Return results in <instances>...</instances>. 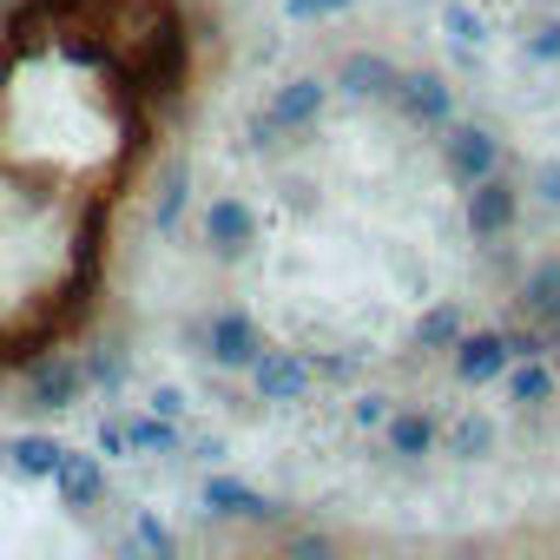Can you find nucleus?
Returning a JSON list of instances; mask_svg holds the SVG:
<instances>
[{"label": "nucleus", "instance_id": "obj_27", "mask_svg": "<svg viewBox=\"0 0 560 560\" xmlns=\"http://www.w3.org/2000/svg\"><path fill=\"white\" fill-rule=\"evenodd\" d=\"M350 422H357V429H383V422H389V396H376V389L357 396V402H350Z\"/></svg>", "mask_w": 560, "mask_h": 560}, {"label": "nucleus", "instance_id": "obj_32", "mask_svg": "<svg viewBox=\"0 0 560 560\" xmlns=\"http://www.w3.org/2000/svg\"><path fill=\"white\" fill-rule=\"evenodd\" d=\"M152 416H185V389H152Z\"/></svg>", "mask_w": 560, "mask_h": 560}, {"label": "nucleus", "instance_id": "obj_15", "mask_svg": "<svg viewBox=\"0 0 560 560\" xmlns=\"http://www.w3.org/2000/svg\"><path fill=\"white\" fill-rule=\"evenodd\" d=\"M383 435H389V455L396 462H422L429 448H435V416L429 409H389V422H383Z\"/></svg>", "mask_w": 560, "mask_h": 560}, {"label": "nucleus", "instance_id": "obj_4", "mask_svg": "<svg viewBox=\"0 0 560 560\" xmlns=\"http://www.w3.org/2000/svg\"><path fill=\"white\" fill-rule=\"evenodd\" d=\"M442 165H448V178H455V185H475V178L501 172V139H494L488 126H455V119H448Z\"/></svg>", "mask_w": 560, "mask_h": 560}, {"label": "nucleus", "instance_id": "obj_18", "mask_svg": "<svg viewBox=\"0 0 560 560\" xmlns=\"http://www.w3.org/2000/svg\"><path fill=\"white\" fill-rule=\"evenodd\" d=\"M462 330H468V317H462L455 304H435V311L416 317V337H409V343H416V350H455Z\"/></svg>", "mask_w": 560, "mask_h": 560}, {"label": "nucleus", "instance_id": "obj_1", "mask_svg": "<svg viewBox=\"0 0 560 560\" xmlns=\"http://www.w3.org/2000/svg\"><path fill=\"white\" fill-rule=\"evenodd\" d=\"M185 80H191V34H185V14L172 8V0H159L145 34L126 54V86H139L145 106H178Z\"/></svg>", "mask_w": 560, "mask_h": 560}, {"label": "nucleus", "instance_id": "obj_14", "mask_svg": "<svg viewBox=\"0 0 560 560\" xmlns=\"http://www.w3.org/2000/svg\"><path fill=\"white\" fill-rule=\"evenodd\" d=\"M54 494H60L67 508H93V501L106 494V462H100V455L67 448V462L54 468Z\"/></svg>", "mask_w": 560, "mask_h": 560}, {"label": "nucleus", "instance_id": "obj_11", "mask_svg": "<svg viewBox=\"0 0 560 560\" xmlns=\"http://www.w3.org/2000/svg\"><path fill=\"white\" fill-rule=\"evenodd\" d=\"M205 514H218V521H277L284 508L257 488H244V481H231V475H211L205 481Z\"/></svg>", "mask_w": 560, "mask_h": 560}, {"label": "nucleus", "instance_id": "obj_20", "mask_svg": "<svg viewBox=\"0 0 560 560\" xmlns=\"http://www.w3.org/2000/svg\"><path fill=\"white\" fill-rule=\"evenodd\" d=\"M126 442H132L139 455H178V448H185V435H178L172 416H139V422H126Z\"/></svg>", "mask_w": 560, "mask_h": 560}, {"label": "nucleus", "instance_id": "obj_24", "mask_svg": "<svg viewBox=\"0 0 560 560\" xmlns=\"http://www.w3.org/2000/svg\"><path fill=\"white\" fill-rule=\"evenodd\" d=\"M132 540H139L145 553H159V560H172V553H178V534H172L159 514H139V521H132Z\"/></svg>", "mask_w": 560, "mask_h": 560}, {"label": "nucleus", "instance_id": "obj_9", "mask_svg": "<svg viewBox=\"0 0 560 560\" xmlns=\"http://www.w3.org/2000/svg\"><path fill=\"white\" fill-rule=\"evenodd\" d=\"M448 357H455V376H462L468 389H481V383H501V376H508V363H514V357H508V337H501V330H475V337L462 330Z\"/></svg>", "mask_w": 560, "mask_h": 560}, {"label": "nucleus", "instance_id": "obj_26", "mask_svg": "<svg viewBox=\"0 0 560 560\" xmlns=\"http://www.w3.org/2000/svg\"><path fill=\"white\" fill-rule=\"evenodd\" d=\"M27 8H34V21H80V14L106 8V0H27Z\"/></svg>", "mask_w": 560, "mask_h": 560}, {"label": "nucleus", "instance_id": "obj_30", "mask_svg": "<svg viewBox=\"0 0 560 560\" xmlns=\"http://www.w3.org/2000/svg\"><path fill=\"white\" fill-rule=\"evenodd\" d=\"M527 60H560V21H547V27L527 40Z\"/></svg>", "mask_w": 560, "mask_h": 560}, {"label": "nucleus", "instance_id": "obj_10", "mask_svg": "<svg viewBox=\"0 0 560 560\" xmlns=\"http://www.w3.org/2000/svg\"><path fill=\"white\" fill-rule=\"evenodd\" d=\"M514 304H521V317H527V324H540L547 337L560 330V257H540V264L521 277Z\"/></svg>", "mask_w": 560, "mask_h": 560}, {"label": "nucleus", "instance_id": "obj_36", "mask_svg": "<svg viewBox=\"0 0 560 560\" xmlns=\"http://www.w3.org/2000/svg\"><path fill=\"white\" fill-rule=\"evenodd\" d=\"M553 350H560V330H553Z\"/></svg>", "mask_w": 560, "mask_h": 560}, {"label": "nucleus", "instance_id": "obj_3", "mask_svg": "<svg viewBox=\"0 0 560 560\" xmlns=\"http://www.w3.org/2000/svg\"><path fill=\"white\" fill-rule=\"evenodd\" d=\"M514 218H521V185H514V178L488 172V178H475V185H468V231H475L481 244L508 237V231H514Z\"/></svg>", "mask_w": 560, "mask_h": 560}, {"label": "nucleus", "instance_id": "obj_23", "mask_svg": "<svg viewBox=\"0 0 560 560\" xmlns=\"http://www.w3.org/2000/svg\"><path fill=\"white\" fill-rule=\"evenodd\" d=\"M501 337H508V357H514V363H527V357H547V350H553V337H547L540 324H527V317H521V324H508Z\"/></svg>", "mask_w": 560, "mask_h": 560}, {"label": "nucleus", "instance_id": "obj_6", "mask_svg": "<svg viewBox=\"0 0 560 560\" xmlns=\"http://www.w3.org/2000/svg\"><path fill=\"white\" fill-rule=\"evenodd\" d=\"M205 244H211V257L237 264V257L257 244V211H250L244 198H211V205H205Z\"/></svg>", "mask_w": 560, "mask_h": 560}, {"label": "nucleus", "instance_id": "obj_21", "mask_svg": "<svg viewBox=\"0 0 560 560\" xmlns=\"http://www.w3.org/2000/svg\"><path fill=\"white\" fill-rule=\"evenodd\" d=\"M126 376H132V357H126V343H100V350L86 357V383H93V389L119 396V389H126Z\"/></svg>", "mask_w": 560, "mask_h": 560}, {"label": "nucleus", "instance_id": "obj_35", "mask_svg": "<svg viewBox=\"0 0 560 560\" xmlns=\"http://www.w3.org/2000/svg\"><path fill=\"white\" fill-rule=\"evenodd\" d=\"M0 34H8V8H0Z\"/></svg>", "mask_w": 560, "mask_h": 560}, {"label": "nucleus", "instance_id": "obj_8", "mask_svg": "<svg viewBox=\"0 0 560 560\" xmlns=\"http://www.w3.org/2000/svg\"><path fill=\"white\" fill-rule=\"evenodd\" d=\"M205 343H211V363H218V370H250V363L264 357V330H257L244 311H218L211 330H205Z\"/></svg>", "mask_w": 560, "mask_h": 560}, {"label": "nucleus", "instance_id": "obj_12", "mask_svg": "<svg viewBox=\"0 0 560 560\" xmlns=\"http://www.w3.org/2000/svg\"><path fill=\"white\" fill-rule=\"evenodd\" d=\"M324 106H330V86L304 73V80H291V86H277L270 119L284 126V132H304V126H317V119H324Z\"/></svg>", "mask_w": 560, "mask_h": 560}, {"label": "nucleus", "instance_id": "obj_29", "mask_svg": "<svg viewBox=\"0 0 560 560\" xmlns=\"http://www.w3.org/2000/svg\"><path fill=\"white\" fill-rule=\"evenodd\" d=\"M350 0H284V14L291 21H330V14H343Z\"/></svg>", "mask_w": 560, "mask_h": 560}, {"label": "nucleus", "instance_id": "obj_22", "mask_svg": "<svg viewBox=\"0 0 560 560\" xmlns=\"http://www.w3.org/2000/svg\"><path fill=\"white\" fill-rule=\"evenodd\" d=\"M448 455H462V462L494 455V422H488V416H462V422L448 429Z\"/></svg>", "mask_w": 560, "mask_h": 560}, {"label": "nucleus", "instance_id": "obj_25", "mask_svg": "<svg viewBox=\"0 0 560 560\" xmlns=\"http://www.w3.org/2000/svg\"><path fill=\"white\" fill-rule=\"evenodd\" d=\"M442 27H448V40H462V47H475L488 27H481V14H468L462 8V0H448V8H442Z\"/></svg>", "mask_w": 560, "mask_h": 560}, {"label": "nucleus", "instance_id": "obj_17", "mask_svg": "<svg viewBox=\"0 0 560 560\" xmlns=\"http://www.w3.org/2000/svg\"><path fill=\"white\" fill-rule=\"evenodd\" d=\"M8 462H14L27 481H54V468L67 462V442H54V435H14V442H8Z\"/></svg>", "mask_w": 560, "mask_h": 560}, {"label": "nucleus", "instance_id": "obj_37", "mask_svg": "<svg viewBox=\"0 0 560 560\" xmlns=\"http://www.w3.org/2000/svg\"><path fill=\"white\" fill-rule=\"evenodd\" d=\"M0 8H14V0H0Z\"/></svg>", "mask_w": 560, "mask_h": 560}, {"label": "nucleus", "instance_id": "obj_19", "mask_svg": "<svg viewBox=\"0 0 560 560\" xmlns=\"http://www.w3.org/2000/svg\"><path fill=\"white\" fill-rule=\"evenodd\" d=\"M508 396H514L521 409H540V402H553V370H547L540 357H527V363H508Z\"/></svg>", "mask_w": 560, "mask_h": 560}, {"label": "nucleus", "instance_id": "obj_7", "mask_svg": "<svg viewBox=\"0 0 560 560\" xmlns=\"http://www.w3.org/2000/svg\"><path fill=\"white\" fill-rule=\"evenodd\" d=\"M250 389H257V402H304L311 396V363L298 350H264L250 363Z\"/></svg>", "mask_w": 560, "mask_h": 560}, {"label": "nucleus", "instance_id": "obj_31", "mask_svg": "<svg viewBox=\"0 0 560 560\" xmlns=\"http://www.w3.org/2000/svg\"><path fill=\"white\" fill-rule=\"evenodd\" d=\"M250 145H284V126H277L270 113H257L250 119Z\"/></svg>", "mask_w": 560, "mask_h": 560}, {"label": "nucleus", "instance_id": "obj_5", "mask_svg": "<svg viewBox=\"0 0 560 560\" xmlns=\"http://www.w3.org/2000/svg\"><path fill=\"white\" fill-rule=\"evenodd\" d=\"M396 106H402L416 126H429V132H448V119H455V93H448V80L429 73V67H416V73L396 80Z\"/></svg>", "mask_w": 560, "mask_h": 560}, {"label": "nucleus", "instance_id": "obj_16", "mask_svg": "<svg viewBox=\"0 0 560 560\" xmlns=\"http://www.w3.org/2000/svg\"><path fill=\"white\" fill-rule=\"evenodd\" d=\"M185 198H191V165H185V159H172V165L159 172V198H152V231H178V218H185Z\"/></svg>", "mask_w": 560, "mask_h": 560}, {"label": "nucleus", "instance_id": "obj_28", "mask_svg": "<svg viewBox=\"0 0 560 560\" xmlns=\"http://www.w3.org/2000/svg\"><path fill=\"white\" fill-rule=\"evenodd\" d=\"M527 185H534V198H540V205H553V211H560V159L534 165V178H527Z\"/></svg>", "mask_w": 560, "mask_h": 560}, {"label": "nucleus", "instance_id": "obj_33", "mask_svg": "<svg viewBox=\"0 0 560 560\" xmlns=\"http://www.w3.org/2000/svg\"><path fill=\"white\" fill-rule=\"evenodd\" d=\"M126 448H132V442H126V422H106V429H100V455H126Z\"/></svg>", "mask_w": 560, "mask_h": 560}, {"label": "nucleus", "instance_id": "obj_34", "mask_svg": "<svg viewBox=\"0 0 560 560\" xmlns=\"http://www.w3.org/2000/svg\"><path fill=\"white\" fill-rule=\"evenodd\" d=\"M291 553H298V560H317V553H330V540H324V534H298Z\"/></svg>", "mask_w": 560, "mask_h": 560}, {"label": "nucleus", "instance_id": "obj_13", "mask_svg": "<svg viewBox=\"0 0 560 560\" xmlns=\"http://www.w3.org/2000/svg\"><path fill=\"white\" fill-rule=\"evenodd\" d=\"M396 80H402V67L383 60V54H350V60L337 67V86H343L350 100H396Z\"/></svg>", "mask_w": 560, "mask_h": 560}, {"label": "nucleus", "instance_id": "obj_2", "mask_svg": "<svg viewBox=\"0 0 560 560\" xmlns=\"http://www.w3.org/2000/svg\"><path fill=\"white\" fill-rule=\"evenodd\" d=\"M86 389H93L86 357H73V350H34L27 357V402L34 409H73Z\"/></svg>", "mask_w": 560, "mask_h": 560}]
</instances>
